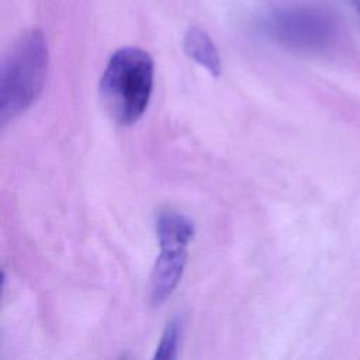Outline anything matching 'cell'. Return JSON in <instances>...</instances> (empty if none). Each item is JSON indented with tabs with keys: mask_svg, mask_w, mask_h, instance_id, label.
I'll list each match as a JSON object with an SVG mask.
<instances>
[{
	"mask_svg": "<svg viewBox=\"0 0 360 360\" xmlns=\"http://www.w3.org/2000/svg\"><path fill=\"white\" fill-rule=\"evenodd\" d=\"M48 68L49 52L42 31L28 30L13 42L0 68V122L3 127L39 98Z\"/></svg>",
	"mask_w": 360,
	"mask_h": 360,
	"instance_id": "1",
	"label": "cell"
},
{
	"mask_svg": "<svg viewBox=\"0 0 360 360\" xmlns=\"http://www.w3.org/2000/svg\"><path fill=\"white\" fill-rule=\"evenodd\" d=\"M153 59L135 46L115 51L100 79V98L110 117L121 124L136 122L148 108L153 89Z\"/></svg>",
	"mask_w": 360,
	"mask_h": 360,
	"instance_id": "2",
	"label": "cell"
},
{
	"mask_svg": "<svg viewBox=\"0 0 360 360\" xmlns=\"http://www.w3.org/2000/svg\"><path fill=\"white\" fill-rule=\"evenodd\" d=\"M270 35L297 49L323 48L332 37L329 20L311 8H287L276 11L269 21Z\"/></svg>",
	"mask_w": 360,
	"mask_h": 360,
	"instance_id": "3",
	"label": "cell"
},
{
	"mask_svg": "<svg viewBox=\"0 0 360 360\" xmlns=\"http://www.w3.org/2000/svg\"><path fill=\"white\" fill-rule=\"evenodd\" d=\"M187 264L186 246H160L150 276V302L160 305L179 285Z\"/></svg>",
	"mask_w": 360,
	"mask_h": 360,
	"instance_id": "4",
	"label": "cell"
},
{
	"mask_svg": "<svg viewBox=\"0 0 360 360\" xmlns=\"http://www.w3.org/2000/svg\"><path fill=\"white\" fill-rule=\"evenodd\" d=\"M184 52L195 60L200 66L207 69L214 77L222 72L221 58L211 37L200 27H191L184 34L183 39Z\"/></svg>",
	"mask_w": 360,
	"mask_h": 360,
	"instance_id": "5",
	"label": "cell"
},
{
	"mask_svg": "<svg viewBox=\"0 0 360 360\" xmlns=\"http://www.w3.org/2000/svg\"><path fill=\"white\" fill-rule=\"evenodd\" d=\"M195 233L194 224L186 215L162 210L156 217V235L160 246H188Z\"/></svg>",
	"mask_w": 360,
	"mask_h": 360,
	"instance_id": "6",
	"label": "cell"
},
{
	"mask_svg": "<svg viewBox=\"0 0 360 360\" xmlns=\"http://www.w3.org/2000/svg\"><path fill=\"white\" fill-rule=\"evenodd\" d=\"M180 336H181V321L179 318H174L167 323L166 329L163 330L162 339L156 347L153 359H159V360L176 359L179 352Z\"/></svg>",
	"mask_w": 360,
	"mask_h": 360,
	"instance_id": "7",
	"label": "cell"
},
{
	"mask_svg": "<svg viewBox=\"0 0 360 360\" xmlns=\"http://www.w3.org/2000/svg\"><path fill=\"white\" fill-rule=\"evenodd\" d=\"M343 1L347 3L350 7H353L360 14V0H343Z\"/></svg>",
	"mask_w": 360,
	"mask_h": 360,
	"instance_id": "8",
	"label": "cell"
}]
</instances>
